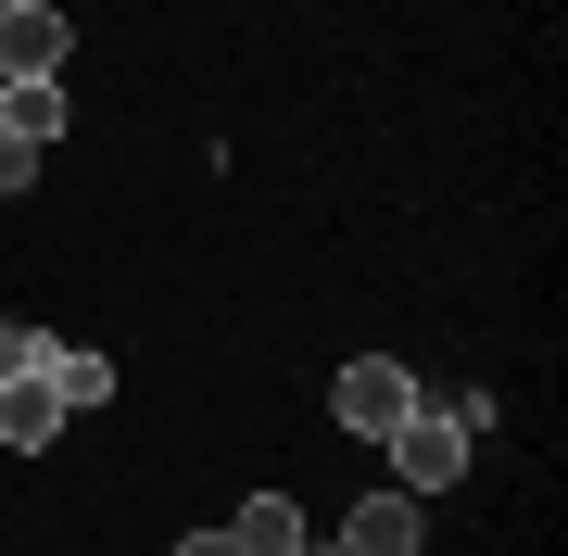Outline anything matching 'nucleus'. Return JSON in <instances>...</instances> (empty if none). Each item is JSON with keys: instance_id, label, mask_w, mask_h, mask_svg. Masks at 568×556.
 <instances>
[{"instance_id": "nucleus-13", "label": "nucleus", "mask_w": 568, "mask_h": 556, "mask_svg": "<svg viewBox=\"0 0 568 556\" xmlns=\"http://www.w3.org/2000/svg\"><path fill=\"white\" fill-rule=\"evenodd\" d=\"M0 13H39V0H0Z\"/></svg>"}, {"instance_id": "nucleus-5", "label": "nucleus", "mask_w": 568, "mask_h": 556, "mask_svg": "<svg viewBox=\"0 0 568 556\" xmlns=\"http://www.w3.org/2000/svg\"><path fill=\"white\" fill-rule=\"evenodd\" d=\"M0 443H13V455H51L63 443V392L51 380H0Z\"/></svg>"}, {"instance_id": "nucleus-2", "label": "nucleus", "mask_w": 568, "mask_h": 556, "mask_svg": "<svg viewBox=\"0 0 568 556\" xmlns=\"http://www.w3.org/2000/svg\"><path fill=\"white\" fill-rule=\"evenodd\" d=\"M379 455H392V494H417V506H429V494H443V481L467 468V431H455L443 405H417V417H405V431H392Z\"/></svg>"}, {"instance_id": "nucleus-7", "label": "nucleus", "mask_w": 568, "mask_h": 556, "mask_svg": "<svg viewBox=\"0 0 568 556\" xmlns=\"http://www.w3.org/2000/svg\"><path fill=\"white\" fill-rule=\"evenodd\" d=\"M291 544H304V506L291 494H253L241 518H227V556H291Z\"/></svg>"}, {"instance_id": "nucleus-8", "label": "nucleus", "mask_w": 568, "mask_h": 556, "mask_svg": "<svg viewBox=\"0 0 568 556\" xmlns=\"http://www.w3.org/2000/svg\"><path fill=\"white\" fill-rule=\"evenodd\" d=\"M51 392H63V417H89V405H114V367L102 354H77V342H51V367H39Z\"/></svg>"}, {"instance_id": "nucleus-6", "label": "nucleus", "mask_w": 568, "mask_h": 556, "mask_svg": "<svg viewBox=\"0 0 568 556\" xmlns=\"http://www.w3.org/2000/svg\"><path fill=\"white\" fill-rule=\"evenodd\" d=\"M0 127H13L26 152H51V140H63V89H51V77H0Z\"/></svg>"}, {"instance_id": "nucleus-4", "label": "nucleus", "mask_w": 568, "mask_h": 556, "mask_svg": "<svg viewBox=\"0 0 568 556\" xmlns=\"http://www.w3.org/2000/svg\"><path fill=\"white\" fill-rule=\"evenodd\" d=\"M63 51H77V26H63L51 0L39 13H0V77H63Z\"/></svg>"}, {"instance_id": "nucleus-3", "label": "nucleus", "mask_w": 568, "mask_h": 556, "mask_svg": "<svg viewBox=\"0 0 568 556\" xmlns=\"http://www.w3.org/2000/svg\"><path fill=\"white\" fill-rule=\"evenodd\" d=\"M417 532H429V506L379 481V494H354V506H342V532H328V544H342V556H417Z\"/></svg>"}, {"instance_id": "nucleus-11", "label": "nucleus", "mask_w": 568, "mask_h": 556, "mask_svg": "<svg viewBox=\"0 0 568 556\" xmlns=\"http://www.w3.org/2000/svg\"><path fill=\"white\" fill-rule=\"evenodd\" d=\"M178 556H227V532H190V544H178Z\"/></svg>"}, {"instance_id": "nucleus-9", "label": "nucleus", "mask_w": 568, "mask_h": 556, "mask_svg": "<svg viewBox=\"0 0 568 556\" xmlns=\"http://www.w3.org/2000/svg\"><path fill=\"white\" fill-rule=\"evenodd\" d=\"M39 367H51V342L26 330V316H0V380H39Z\"/></svg>"}, {"instance_id": "nucleus-1", "label": "nucleus", "mask_w": 568, "mask_h": 556, "mask_svg": "<svg viewBox=\"0 0 568 556\" xmlns=\"http://www.w3.org/2000/svg\"><path fill=\"white\" fill-rule=\"evenodd\" d=\"M417 405H429V380H417V367H392V354H354V367L328 380V417H342L354 443H392Z\"/></svg>"}, {"instance_id": "nucleus-10", "label": "nucleus", "mask_w": 568, "mask_h": 556, "mask_svg": "<svg viewBox=\"0 0 568 556\" xmlns=\"http://www.w3.org/2000/svg\"><path fill=\"white\" fill-rule=\"evenodd\" d=\"M0 190H39V152H26L13 127H0Z\"/></svg>"}, {"instance_id": "nucleus-12", "label": "nucleus", "mask_w": 568, "mask_h": 556, "mask_svg": "<svg viewBox=\"0 0 568 556\" xmlns=\"http://www.w3.org/2000/svg\"><path fill=\"white\" fill-rule=\"evenodd\" d=\"M291 556H342V544H328V532H304V544H291Z\"/></svg>"}]
</instances>
